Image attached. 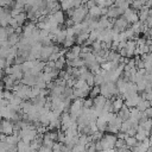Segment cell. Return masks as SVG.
<instances>
[{
	"label": "cell",
	"instance_id": "cell-22",
	"mask_svg": "<svg viewBox=\"0 0 152 152\" xmlns=\"http://www.w3.org/2000/svg\"><path fill=\"white\" fill-rule=\"evenodd\" d=\"M76 43V36H66L65 40L63 42V46L66 48H71L74 44Z\"/></svg>",
	"mask_w": 152,
	"mask_h": 152
},
{
	"label": "cell",
	"instance_id": "cell-10",
	"mask_svg": "<svg viewBox=\"0 0 152 152\" xmlns=\"http://www.w3.org/2000/svg\"><path fill=\"white\" fill-rule=\"evenodd\" d=\"M137 40L135 39H128L126 42V46H125V50H126V57L131 58L133 55H135V50H137Z\"/></svg>",
	"mask_w": 152,
	"mask_h": 152
},
{
	"label": "cell",
	"instance_id": "cell-15",
	"mask_svg": "<svg viewBox=\"0 0 152 152\" xmlns=\"http://www.w3.org/2000/svg\"><path fill=\"white\" fill-rule=\"evenodd\" d=\"M116 114H118V116L121 118L122 120H127V119H129V116H131V110H129V108H128L126 104H124V106L121 107V109H120Z\"/></svg>",
	"mask_w": 152,
	"mask_h": 152
},
{
	"label": "cell",
	"instance_id": "cell-29",
	"mask_svg": "<svg viewBox=\"0 0 152 152\" xmlns=\"http://www.w3.org/2000/svg\"><path fill=\"white\" fill-rule=\"evenodd\" d=\"M62 147H63V142L55 141V142H53V145H52V151H55V152L62 151Z\"/></svg>",
	"mask_w": 152,
	"mask_h": 152
},
{
	"label": "cell",
	"instance_id": "cell-34",
	"mask_svg": "<svg viewBox=\"0 0 152 152\" xmlns=\"http://www.w3.org/2000/svg\"><path fill=\"white\" fill-rule=\"evenodd\" d=\"M145 7L151 8L152 7V0H145Z\"/></svg>",
	"mask_w": 152,
	"mask_h": 152
},
{
	"label": "cell",
	"instance_id": "cell-38",
	"mask_svg": "<svg viewBox=\"0 0 152 152\" xmlns=\"http://www.w3.org/2000/svg\"><path fill=\"white\" fill-rule=\"evenodd\" d=\"M87 1H88V0H82V2H83V4H86Z\"/></svg>",
	"mask_w": 152,
	"mask_h": 152
},
{
	"label": "cell",
	"instance_id": "cell-11",
	"mask_svg": "<svg viewBox=\"0 0 152 152\" xmlns=\"http://www.w3.org/2000/svg\"><path fill=\"white\" fill-rule=\"evenodd\" d=\"M21 82H23L24 84L28 86V87H33V86H36L37 76L33 75V74H31L30 71L24 72V76H23V78H21Z\"/></svg>",
	"mask_w": 152,
	"mask_h": 152
},
{
	"label": "cell",
	"instance_id": "cell-26",
	"mask_svg": "<svg viewBox=\"0 0 152 152\" xmlns=\"http://www.w3.org/2000/svg\"><path fill=\"white\" fill-rule=\"evenodd\" d=\"M103 82H106V81H104V77H103V75H102V74H100V72L95 74V84H97V86H101Z\"/></svg>",
	"mask_w": 152,
	"mask_h": 152
},
{
	"label": "cell",
	"instance_id": "cell-37",
	"mask_svg": "<svg viewBox=\"0 0 152 152\" xmlns=\"http://www.w3.org/2000/svg\"><path fill=\"white\" fill-rule=\"evenodd\" d=\"M2 78V70H0V80Z\"/></svg>",
	"mask_w": 152,
	"mask_h": 152
},
{
	"label": "cell",
	"instance_id": "cell-28",
	"mask_svg": "<svg viewBox=\"0 0 152 152\" xmlns=\"http://www.w3.org/2000/svg\"><path fill=\"white\" fill-rule=\"evenodd\" d=\"M134 137H135V139H137L138 141H142V140H145V139L147 138V134H146L145 132H138V131H137V133L134 134Z\"/></svg>",
	"mask_w": 152,
	"mask_h": 152
},
{
	"label": "cell",
	"instance_id": "cell-14",
	"mask_svg": "<svg viewBox=\"0 0 152 152\" xmlns=\"http://www.w3.org/2000/svg\"><path fill=\"white\" fill-rule=\"evenodd\" d=\"M88 14H89L94 20H99V19H100V17L102 15V14H101V7H100V6H97V5H95L94 7L89 8Z\"/></svg>",
	"mask_w": 152,
	"mask_h": 152
},
{
	"label": "cell",
	"instance_id": "cell-39",
	"mask_svg": "<svg viewBox=\"0 0 152 152\" xmlns=\"http://www.w3.org/2000/svg\"><path fill=\"white\" fill-rule=\"evenodd\" d=\"M1 119H2V118H1V116H0V124H1Z\"/></svg>",
	"mask_w": 152,
	"mask_h": 152
},
{
	"label": "cell",
	"instance_id": "cell-16",
	"mask_svg": "<svg viewBox=\"0 0 152 152\" xmlns=\"http://www.w3.org/2000/svg\"><path fill=\"white\" fill-rule=\"evenodd\" d=\"M51 17L58 23V24H64V21H65V18H64V13H63V11H59V10H57L55 13H52L51 14Z\"/></svg>",
	"mask_w": 152,
	"mask_h": 152
},
{
	"label": "cell",
	"instance_id": "cell-24",
	"mask_svg": "<svg viewBox=\"0 0 152 152\" xmlns=\"http://www.w3.org/2000/svg\"><path fill=\"white\" fill-rule=\"evenodd\" d=\"M125 141H126V145H127L128 147H131V148L138 144V140L135 139L134 135H127L126 139H125Z\"/></svg>",
	"mask_w": 152,
	"mask_h": 152
},
{
	"label": "cell",
	"instance_id": "cell-30",
	"mask_svg": "<svg viewBox=\"0 0 152 152\" xmlns=\"http://www.w3.org/2000/svg\"><path fill=\"white\" fill-rule=\"evenodd\" d=\"M144 114H145V115H146L148 119H151V118H152V107L150 106L148 108H146V109L144 110Z\"/></svg>",
	"mask_w": 152,
	"mask_h": 152
},
{
	"label": "cell",
	"instance_id": "cell-3",
	"mask_svg": "<svg viewBox=\"0 0 152 152\" xmlns=\"http://www.w3.org/2000/svg\"><path fill=\"white\" fill-rule=\"evenodd\" d=\"M83 100L84 99H82V97H77V99L72 100L70 108H69V114L72 120H77V118L81 115V113L83 110Z\"/></svg>",
	"mask_w": 152,
	"mask_h": 152
},
{
	"label": "cell",
	"instance_id": "cell-6",
	"mask_svg": "<svg viewBox=\"0 0 152 152\" xmlns=\"http://www.w3.org/2000/svg\"><path fill=\"white\" fill-rule=\"evenodd\" d=\"M113 27L121 32V31H125L127 27H129V23L126 20V18L124 15H120V17L113 19Z\"/></svg>",
	"mask_w": 152,
	"mask_h": 152
},
{
	"label": "cell",
	"instance_id": "cell-12",
	"mask_svg": "<svg viewBox=\"0 0 152 152\" xmlns=\"http://www.w3.org/2000/svg\"><path fill=\"white\" fill-rule=\"evenodd\" d=\"M72 121H74V120L71 119L69 112H63L62 115H61V129H62V131H65V129L70 126V124H71Z\"/></svg>",
	"mask_w": 152,
	"mask_h": 152
},
{
	"label": "cell",
	"instance_id": "cell-13",
	"mask_svg": "<svg viewBox=\"0 0 152 152\" xmlns=\"http://www.w3.org/2000/svg\"><path fill=\"white\" fill-rule=\"evenodd\" d=\"M53 44L52 45H43L42 48V53H40V59L44 62L49 61V57L53 53Z\"/></svg>",
	"mask_w": 152,
	"mask_h": 152
},
{
	"label": "cell",
	"instance_id": "cell-7",
	"mask_svg": "<svg viewBox=\"0 0 152 152\" xmlns=\"http://www.w3.org/2000/svg\"><path fill=\"white\" fill-rule=\"evenodd\" d=\"M81 52H82V46H81L80 44H76V45L74 44V45L69 49V51L65 52V58H66V59H75V58H77V57H80Z\"/></svg>",
	"mask_w": 152,
	"mask_h": 152
},
{
	"label": "cell",
	"instance_id": "cell-32",
	"mask_svg": "<svg viewBox=\"0 0 152 152\" xmlns=\"http://www.w3.org/2000/svg\"><path fill=\"white\" fill-rule=\"evenodd\" d=\"M86 5H87L88 8H91V7H94V6L96 5V0H88V1L86 2Z\"/></svg>",
	"mask_w": 152,
	"mask_h": 152
},
{
	"label": "cell",
	"instance_id": "cell-41",
	"mask_svg": "<svg viewBox=\"0 0 152 152\" xmlns=\"http://www.w3.org/2000/svg\"><path fill=\"white\" fill-rule=\"evenodd\" d=\"M151 120H152V118H151Z\"/></svg>",
	"mask_w": 152,
	"mask_h": 152
},
{
	"label": "cell",
	"instance_id": "cell-19",
	"mask_svg": "<svg viewBox=\"0 0 152 152\" xmlns=\"http://www.w3.org/2000/svg\"><path fill=\"white\" fill-rule=\"evenodd\" d=\"M151 106V102L148 101V100H146V99H141L139 102H138V104L135 106L139 110H141V112H144L146 108H148Z\"/></svg>",
	"mask_w": 152,
	"mask_h": 152
},
{
	"label": "cell",
	"instance_id": "cell-1",
	"mask_svg": "<svg viewBox=\"0 0 152 152\" xmlns=\"http://www.w3.org/2000/svg\"><path fill=\"white\" fill-rule=\"evenodd\" d=\"M88 11H89V8L87 7V5L82 4L81 6H78L76 8H71L69 11H66V12L70 15V18L74 20V23L78 24V23H82L86 19V17L88 14Z\"/></svg>",
	"mask_w": 152,
	"mask_h": 152
},
{
	"label": "cell",
	"instance_id": "cell-2",
	"mask_svg": "<svg viewBox=\"0 0 152 152\" xmlns=\"http://www.w3.org/2000/svg\"><path fill=\"white\" fill-rule=\"evenodd\" d=\"M100 94L103 95L107 99H112L113 96L120 95L119 94V90H118V87H116V83L113 82V81H106V82H103L100 86Z\"/></svg>",
	"mask_w": 152,
	"mask_h": 152
},
{
	"label": "cell",
	"instance_id": "cell-25",
	"mask_svg": "<svg viewBox=\"0 0 152 152\" xmlns=\"http://www.w3.org/2000/svg\"><path fill=\"white\" fill-rule=\"evenodd\" d=\"M99 94H100V86H97V84L93 86V87L90 88V91H89V97L94 99V97L97 96Z\"/></svg>",
	"mask_w": 152,
	"mask_h": 152
},
{
	"label": "cell",
	"instance_id": "cell-36",
	"mask_svg": "<svg viewBox=\"0 0 152 152\" xmlns=\"http://www.w3.org/2000/svg\"><path fill=\"white\" fill-rule=\"evenodd\" d=\"M4 88H5L4 84H0V91H4Z\"/></svg>",
	"mask_w": 152,
	"mask_h": 152
},
{
	"label": "cell",
	"instance_id": "cell-20",
	"mask_svg": "<svg viewBox=\"0 0 152 152\" xmlns=\"http://www.w3.org/2000/svg\"><path fill=\"white\" fill-rule=\"evenodd\" d=\"M96 125H97V129L100 131V132H106L107 131V125H108V122L107 121H104L103 119H101V118H97L96 119Z\"/></svg>",
	"mask_w": 152,
	"mask_h": 152
},
{
	"label": "cell",
	"instance_id": "cell-40",
	"mask_svg": "<svg viewBox=\"0 0 152 152\" xmlns=\"http://www.w3.org/2000/svg\"><path fill=\"white\" fill-rule=\"evenodd\" d=\"M151 107H152V102H151Z\"/></svg>",
	"mask_w": 152,
	"mask_h": 152
},
{
	"label": "cell",
	"instance_id": "cell-21",
	"mask_svg": "<svg viewBox=\"0 0 152 152\" xmlns=\"http://www.w3.org/2000/svg\"><path fill=\"white\" fill-rule=\"evenodd\" d=\"M138 14H139V20L140 21H145L148 18V15H150V8L144 7L140 11H138Z\"/></svg>",
	"mask_w": 152,
	"mask_h": 152
},
{
	"label": "cell",
	"instance_id": "cell-5",
	"mask_svg": "<svg viewBox=\"0 0 152 152\" xmlns=\"http://www.w3.org/2000/svg\"><path fill=\"white\" fill-rule=\"evenodd\" d=\"M122 119L121 118H119L118 116V114L110 120V121H108V125H107V131L109 132V133H118L119 131H120V128H121V124H122Z\"/></svg>",
	"mask_w": 152,
	"mask_h": 152
},
{
	"label": "cell",
	"instance_id": "cell-9",
	"mask_svg": "<svg viewBox=\"0 0 152 152\" xmlns=\"http://www.w3.org/2000/svg\"><path fill=\"white\" fill-rule=\"evenodd\" d=\"M0 133L4 134H12L13 133V121L8 119H2L0 124Z\"/></svg>",
	"mask_w": 152,
	"mask_h": 152
},
{
	"label": "cell",
	"instance_id": "cell-8",
	"mask_svg": "<svg viewBox=\"0 0 152 152\" xmlns=\"http://www.w3.org/2000/svg\"><path fill=\"white\" fill-rule=\"evenodd\" d=\"M125 18H126V20L129 23V24H132V23H135V21H138L139 20V14H138V11L137 10H134V8H127V10H125V12H124V14H122Z\"/></svg>",
	"mask_w": 152,
	"mask_h": 152
},
{
	"label": "cell",
	"instance_id": "cell-31",
	"mask_svg": "<svg viewBox=\"0 0 152 152\" xmlns=\"http://www.w3.org/2000/svg\"><path fill=\"white\" fill-rule=\"evenodd\" d=\"M6 32H7V34L10 36V34H12L13 32H15V27H13V26H11V25H7V26H6Z\"/></svg>",
	"mask_w": 152,
	"mask_h": 152
},
{
	"label": "cell",
	"instance_id": "cell-23",
	"mask_svg": "<svg viewBox=\"0 0 152 152\" xmlns=\"http://www.w3.org/2000/svg\"><path fill=\"white\" fill-rule=\"evenodd\" d=\"M131 6H132V8L137 10V11H140L141 8L145 7V0H133Z\"/></svg>",
	"mask_w": 152,
	"mask_h": 152
},
{
	"label": "cell",
	"instance_id": "cell-18",
	"mask_svg": "<svg viewBox=\"0 0 152 152\" xmlns=\"http://www.w3.org/2000/svg\"><path fill=\"white\" fill-rule=\"evenodd\" d=\"M88 38H89V32H80L78 34H76V43L82 45Z\"/></svg>",
	"mask_w": 152,
	"mask_h": 152
},
{
	"label": "cell",
	"instance_id": "cell-4",
	"mask_svg": "<svg viewBox=\"0 0 152 152\" xmlns=\"http://www.w3.org/2000/svg\"><path fill=\"white\" fill-rule=\"evenodd\" d=\"M118 135L115 133L110 134H103L100 139V142L102 145V150H115V142H116Z\"/></svg>",
	"mask_w": 152,
	"mask_h": 152
},
{
	"label": "cell",
	"instance_id": "cell-33",
	"mask_svg": "<svg viewBox=\"0 0 152 152\" xmlns=\"http://www.w3.org/2000/svg\"><path fill=\"white\" fill-rule=\"evenodd\" d=\"M96 5L100 7H106V0H96Z\"/></svg>",
	"mask_w": 152,
	"mask_h": 152
},
{
	"label": "cell",
	"instance_id": "cell-35",
	"mask_svg": "<svg viewBox=\"0 0 152 152\" xmlns=\"http://www.w3.org/2000/svg\"><path fill=\"white\" fill-rule=\"evenodd\" d=\"M4 99V91H0V101Z\"/></svg>",
	"mask_w": 152,
	"mask_h": 152
},
{
	"label": "cell",
	"instance_id": "cell-17",
	"mask_svg": "<svg viewBox=\"0 0 152 152\" xmlns=\"http://www.w3.org/2000/svg\"><path fill=\"white\" fill-rule=\"evenodd\" d=\"M7 40H8V43H10L11 46L17 45V44L19 43V40H20V36H19L18 32H13L12 34H10V36L7 37Z\"/></svg>",
	"mask_w": 152,
	"mask_h": 152
},
{
	"label": "cell",
	"instance_id": "cell-27",
	"mask_svg": "<svg viewBox=\"0 0 152 152\" xmlns=\"http://www.w3.org/2000/svg\"><path fill=\"white\" fill-rule=\"evenodd\" d=\"M94 106V100L91 97L83 100V108H91Z\"/></svg>",
	"mask_w": 152,
	"mask_h": 152
}]
</instances>
